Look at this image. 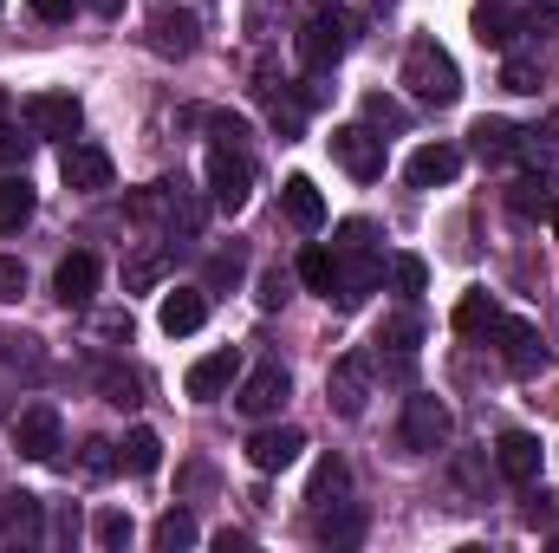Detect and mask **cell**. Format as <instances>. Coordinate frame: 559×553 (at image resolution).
<instances>
[{"instance_id": "6da1fadb", "label": "cell", "mask_w": 559, "mask_h": 553, "mask_svg": "<svg viewBox=\"0 0 559 553\" xmlns=\"http://www.w3.org/2000/svg\"><path fill=\"white\" fill-rule=\"evenodd\" d=\"M404 85L417 92L423 105H455L462 98V66L423 33V39H411V52H404Z\"/></svg>"}, {"instance_id": "7a4b0ae2", "label": "cell", "mask_w": 559, "mask_h": 553, "mask_svg": "<svg viewBox=\"0 0 559 553\" xmlns=\"http://www.w3.org/2000/svg\"><path fill=\"white\" fill-rule=\"evenodd\" d=\"M248 196H254V163H248V150H209V202L222 209V215H241L248 209Z\"/></svg>"}, {"instance_id": "3957f363", "label": "cell", "mask_w": 559, "mask_h": 553, "mask_svg": "<svg viewBox=\"0 0 559 553\" xmlns=\"http://www.w3.org/2000/svg\"><path fill=\"white\" fill-rule=\"evenodd\" d=\"M325 143H332V163H338L345 176H358V183H378V176H384V138H378L371 125H338Z\"/></svg>"}, {"instance_id": "277c9868", "label": "cell", "mask_w": 559, "mask_h": 553, "mask_svg": "<svg viewBox=\"0 0 559 553\" xmlns=\"http://www.w3.org/2000/svg\"><path fill=\"white\" fill-rule=\"evenodd\" d=\"M85 125V105L72 92H33L26 98V131L33 138H52V143H72Z\"/></svg>"}, {"instance_id": "5b68a950", "label": "cell", "mask_w": 559, "mask_h": 553, "mask_svg": "<svg viewBox=\"0 0 559 553\" xmlns=\"http://www.w3.org/2000/svg\"><path fill=\"white\" fill-rule=\"evenodd\" d=\"M449 404L442 398H429V391H417V398H404V449L411 456H436L442 443H449Z\"/></svg>"}, {"instance_id": "8992f818", "label": "cell", "mask_w": 559, "mask_h": 553, "mask_svg": "<svg viewBox=\"0 0 559 553\" xmlns=\"http://www.w3.org/2000/svg\"><path fill=\"white\" fill-rule=\"evenodd\" d=\"M59 443H66V423H59L52 404H26V411L13 416V449H20L26 462H52Z\"/></svg>"}, {"instance_id": "52a82bcc", "label": "cell", "mask_w": 559, "mask_h": 553, "mask_svg": "<svg viewBox=\"0 0 559 553\" xmlns=\"http://www.w3.org/2000/svg\"><path fill=\"white\" fill-rule=\"evenodd\" d=\"M488 339H495V345H501V365H508V372H514V378H534V372H540V365H547V345H540V332H534V326H527V319H508V313H501V319H495V332H488Z\"/></svg>"}, {"instance_id": "ba28073f", "label": "cell", "mask_w": 559, "mask_h": 553, "mask_svg": "<svg viewBox=\"0 0 559 553\" xmlns=\"http://www.w3.org/2000/svg\"><path fill=\"white\" fill-rule=\"evenodd\" d=\"M325 398H332L338 416H365V398H371V358H365V352H345V358L332 365V378H325Z\"/></svg>"}, {"instance_id": "9c48e42d", "label": "cell", "mask_w": 559, "mask_h": 553, "mask_svg": "<svg viewBox=\"0 0 559 553\" xmlns=\"http://www.w3.org/2000/svg\"><path fill=\"white\" fill-rule=\"evenodd\" d=\"M195 46H202V20H195V13H182V7H156V13H150V52L189 59Z\"/></svg>"}, {"instance_id": "30bf717a", "label": "cell", "mask_w": 559, "mask_h": 553, "mask_svg": "<svg viewBox=\"0 0 559 553\" xmlns=\"http://www.w3.org/2000/svg\"><path fill=\"white\" fill-rule=\"evenodd\" d=\"M59 176H66V189H111V150L92 138H72L59 156Z\"/></svg>"}, {"instance_id": "8fae6325", "label": "cell", "mask_w": 559, "mask_h": 553, "mask_svg": "<svg viewBox=\"0 0 559 553\" xmlns=\"http://www.w3.org/2000/svg\"><path fill=\"white\" fill-rule=\"evenodd\" d=\"M293 52H299L306 72H332V66L345 59V26H338V20H306V26L293 33Z\"/></svg>"}, {"instance_id": "7c38bea8", "label": "cell", "mask_w": 559, "mask_h": 553, "mask_svg": "<svg viewBox=\"0 0 559 553\" xmlns=\"http://www.w3.org/2000/svg\"><path fill=\"white\" fill-rule=\"evenodd\" d=\"M235 378H241V352H235V345H222V352H209V358H195V365H189L182 391H189L195 404H215Z\"/></svg>"}, {"instance_id": "4fadbf2b", "label": "cell", "mask_w": 559, "mask_h": 553, "mask_svg": "<svg viewBox=\"0 0 559 553\" xmlns=\"http://www.w3.org/2000/svg\"><path fill=\"white\" fill-rule=\"evenodd\" d=\"M299 449H306V436H299L293 423H274V430H254V436H248V462H254L261 475L293 469V462H299Z\"/></svg>"}, {"instance_id": "5bb4252c", "label": "cell", "mask_w": 559, "mask_h": 553, "mask_svg": "<svg viewBox=\"0 0 559 553\" xmlns=\"http://www.w3.org/2000/svg\"><path fill=\"white\" fill-rule=\"evenodd\" d=\"M202 319H209V286H176V293H163V306H156V326H163L169 339L202 332Z\"/></svg>"}, {"instance_id": "9a60e30c", "label": "cell", "mask_w": 559, "mask_h": 553, "mask_svg": "<svg viewBox=\"0 0 559 553\" xmlns=\"http://www.w3.org/2000/svg\"><path fill=\"white\" fill-rule=\"evenodd\" d=\"M455 169H462V150L455 143H423V150H411V163H404V183L411 189H442V183H455Z\"/></svg>"}, {"instance_id": "2e32d148", "label": "cell", "mask_w": 559, "mask_h": 553, "mask_svg": "<svg viewBox=\"0 0 559 553\" xmlns=\"http://www.w3.org/2000/svg\"><path fill=\"white\" fill-rule=\"evenodd\" d=\"M98 274H105V268H98V255H85V248H79V255H66V261H59V274H52L59 306H92V299H98Z\"/></svg>"}, {"instance_id": "e0dca14e", "label": "cell", "mask_w": 559, "mask_h": 553, "mask_svg": "<svg viewBox=\"0 0 559 553\" xmlns=\"http://www.w3.org/2000/svg\"><path fill=\"white\" fill-rule=\"evenodd\" d=\"M286 398H293V378H286L280 365H261V372H248V385H241L235 404H241L248 416H274Z\"/></svg>"}, {"instance_id": "ac0fdd59", "label": "cell", "mask_w": 559, "mask_h": 553, "mask_svg": "<svg viewBox=\"0 0 559 553\" xmlns=\"http://www.w3.org/2000/svg\"><path fill=\"white\" fill-rule=\"evenodd\" d=\"M280 209H286V222H293V228H306V235H312V228H325V196H319V183H312V176H286V183H280Z\"/></svg>"}, {"instance_id": "d6986e66", "label": "cell", "mask_w": 559, "mask_h": 553, "mask_svg": "<svg viewBox=\"0 0 559 553\" xmlns=\"http://www.w3.org/2000/svg\"><path fill=\"white\" fill-rule=\"evenodd\" d=\"M254 92H261V105H267V125H274V138H280V143L299 138V125H306V98H286V85H274L267 72H261V85H254Z\"/></svg>"}, {"instance_id": "ffe728a7", "label": "cell", "mask_w": 559, "mask_h": 553, "mask_svg": "<svg viewBox=\"0 0 559 553\" xmlns=\"http://www.w3.org/2000/svg\"><path fill=\"white\" fill-rule=\"evenodd\" d=\"M495 462H501L508 482H534V475H540V443H534L527 430H508V436L495 443Z\"/></svg>"}, {"instance_id": "44dd1931", "label": "cell", "mask_w": 559, "mask_h": 553, "mask_svg": "<svg viewBox=\"0 0 559 553\" xmlns=\"http://www.w3.org/2000/svg\"><path fill=\"white\" fill-rule=\"evenodd\" d=\"M33 209H39L33 183H26V176H0V235H20V228L33 222Z\"/></svg>"}, {"instance_id": "7402d4cb", "label": "cell", "mask_w": 559, "mask_h": 553, "mask_svg": "<svg viewBox=\"0 0 559 553\" xmlns=\"http://www.w3.org/2000/svg\"><path fill=\"white\" fill-rule=\"evenodd\" d=\"M345 489H352L345 456H319V469H312V482H306V502H312V508H332V502H345Z\"/></svg>"}, {"instance_id": "603a6c76", "label": "cell", "mask_w": 559, "mask_h": 553, "mask_svg": "<svg viewBox=\"0 0 559 553\" xmlns=\"http://www.w3.org/2000/svg\"><path fill=\"white\" fill-rule=\"evenodd\" d=\"M468 138H475V156H481V163H501V156H514V150H521V131H514L508 118H475V131H468Z\"/></svg>"}, {"instance_id": "cb8c5ba5", "label": "cell", "mask_w": 559, "mask_h": 553, "mask_svg": "<svg viewBox=\"0 0 559 553\" xmlns=\"http://www.w3.org/2000/svg\"><path fill=\"white\" fill-rule=\"evenodd\" d=\"M202 541V528H195V515L189 508H169L156 528H150V548L156 553H182V548H195Z\"/></svg>"}, {"instance_id": "d4e9b609", "label": "cell", "mask_w": 559, "mask_h": 553, "mask_svg": "<svg viewBox=\"0 0 559 553\" xmlns=\"http://www.w3.org/2000/svg\"><path fill=\"white\" fill-rule=\"evenodd\" d=\"M156 462H163L156 430H131V436L118 443V469H124V475H156Z\"/></svg>"}, {"instance_id": "484cf974", "label": "cell", "mask_w": 559, "mask_h": 553, "mask_svg": "<svg viewBox=\"0 0 559 553\" xmlns=\"http://www.w3.org/2000/svg\"><path fill=\"white\" fill-rule=\"evenodd\" d=\"M0 528H7L13 541H39V495H26V489L7 495V502H0Z\"/></svg>"}, {"instance_id": "4316f807", "label": "cell", "mask_w": 559, "mask_h": 553, "mask_svg": "<svg viewBox=\"0 0 559 553\" xmlns=\"http://www.w3.org/2000/svg\"><path fill=\"white\" fill-rule=\"evenodd\" d=\"M299 280L332 299V293H338V255H332V248H306V255H299Z\"/></svg>"}, {"instance_id": "83f0119b", "label": "cell", "mask_w": 559, "mask_h": 553, "mask_svg": "<svg viewBox=\"0 0 559 553\" xmlns=\"http://www.w3.org/2000/svg\"><path fill=\"white\" fill-rule=\"evenodd\" d=\"M131 534H138V528H131L124 508H98V515H92V541H98L105 553H124L131 548Z\"/></svg>"}, {"instance_id": "f1b7e54d", "label": "cell", "mask_w": 559, "mask_h": 553, "mask_svg": "<svg viewBox=\"0 0 559 553\" xmlns=\"http://www.w3.org/2000/svg\"><path fill=\"white\" fill-rule=\"evenodd\" d=\"M169 274V248H143L124 261V293H143V286H156V280Z\"/></svg>"}, {"instance_id": "f546056e", "label": "cell", "mask_w": 559, "mask_h": 553, "mask_svg": "<svg viewBox=\"0 0 559 553\" xmlns=\"http://www.w3.org/2000/svg\"><path fill=\"white\" fill-rule=\"evenodd\" d=\"M495 319H501V306H495L488 293H468V299L455 306V332H468V339H481V332H495Z\"/></svg>"}, {"instance_id": "4dcf8cb0", "label": "cell", "mask_w": 559, "mask_h": 553, "mask_svg": "<svg viewBox=\"0 0 559 553\" xmlns=\"http://www.w3.org/2000/svg\"><path fill=\"white\" fill-rule=\"evenodd\" d=\"M475 39H481V46H495V52H508V46H514V20L501 13V0H488V7L475 13Z\"/></svg>"}, {"instance_id": "1f68e13d", "label": "cell", "mask_w": 559, "mask_h": 553, "mask_svg": "<svg viewBox=\"0 0 559 553\" xmlns=\"http://www.w3.org/2000/svg\"><path fill=\"white\" fill-rule=\"evenodd\" d=\"M501 85L508 92H540V59L534 52H508L501 59Z\"/></svg>"}, {"instance_id": "d6a6232c", "label": "cell", "mask_w": 559, "mask_h": 553, "mask_svg": "<svg viewBox=\"0 0 559 553\" xmlns=\"http://www.w3.org/2000/svg\"><path fill=\"white\" fill-rule=\"evenodd\" d=\"M202 125H209V138L222 143V150H241V143H248V118H241V111H209Z\"/></svg>"}, {"instance_id": "836d02e7", "label": "cell", "mask_w": 559, "mask_h": 553, "mask_svg": "<svg viewBox=\"0 0 559 553\" xmlns=\"http://www.w3.org/2000/svg\"><path fill=\"white\" fill-rule=\"evenodd\" d=\"M286 299H293V274H286V268H267L261 286H254V306H261V313H280Z\"/></svg>"}, {"instance_id": "e575fe53", "label": "cell", "mask_w": 559, "mask_h": 553, "mask_svg": "<svg viewBox=\"0 0 559 553\" xmlns=\"http://www.w3.org/2000/svg\"><path fill=\"white\" fill-rule=\"evenodd\" d=\"M202 286H209V293H222V286L235 293V286H241V255H235V248H228V255H209V280H202Z\"/></svg>"}, {"instance_id": "d590c367", "label": "cell", "mask_w": 559, "mask_h": 553, "mask_svg": "<svg viewBox=\"0 0 559 553\" xmlns=\"http://www.w3.org/2000/svg\"><path fill=\"white\" fill-rule=\"evenodd\" d=\"M365 125H378V131H404V105H391L384 92H371V98H365Z\"/></svg>"}, {"instance_id": "8d00e7d4", "label": "cell", "mask_w": 559, "mask_h": 553, "mask_svg": "<svg viewBox=\"0 0 559 553\" xmlns=\"http://www.w3.org/2000/svg\"><path fill=\"white\" fill-rule=\"evenodd\" d=\"M365 534V515L358 508H345L338 521H319V541H332V548H345V541H358Z\"/></svg>"}, {"instance_id": "74e56055", "label": "cell", "mask_w": 559, "mask_h": 553, "mask_svg": "<svg viewBox=\"0 0 559 553\" xmlns=\"http://www.w3.org/2000/svg\"><path fill=\"white\" fill-rule=\"evenodd\" d=\"M20 293H26V268H20L13 255H0V306H13Z\"/></svg>"}, {"instance_id": "f35d334b", "label": "cell", "mask_w": 559, "mask_h": 553, "mask_svg": "<svg viewBox=\"0 0 559 553\" xmlns=\"http://www.w3.org/2000/svg\"><path fill=\"white\" fill-rule=\"evenodd\" d=\"M391 280H397L404 293H423V286H429V268H423L417 255H397V268H391Z\"/></svg>"}, {"instance_id": "ab89813d", "label": "cell", "mask_w": 559, "mask_h": 553, "mask_svg": "<svg viewBox=\"0 0 559 553\" xmlns=\"http://www.w3.org/2000/svg\"><path fill=\"white\" fill-rule=\"evenodd\" d=\"M33 156V138H20L7 118H0V163H26Z\"/></svg>"}, {"instance_id": "60d3db41", "label": "cell", "mask_w": 559, "mask_h": 553, "mask_svg": "<svg viewBox=\"0 0 559 553\" xmlns=\"http://www.w3.org/2000/svg\"><path fill=\"white\" fill-rule=\"evenodd\" d=\"M72 7H79V0H33L39 20H72Z\"/></svg>"}, {"instance_id": "b9f144b4", "label": "cell", "mask_w": 559, "mask_h": 553, "mask_svg": "<svg viewBox=\"0 0 559 553\" xmlns=\"http://www.w3.org/2000/svg\"><path fill=\"white\" fill-rule=\"evenodd\" d=\"M85 7H92L98 20H118V13H124V0H85Z\"/></svg>"}, {"instance_id": "7bdbcfd3", "label": "cell", "mask_w": 559, "mask_h": 553, "mask_svg": "<svg viewBox=\"0 0 559 553\" xmlns=\"http://www.w3.org/2000/svg\"><path fill=\"white\" fill-rule=\"evenodd\" d=\"M540 13H547V20H559V0H540Z\"/></svg>"}, {"instance_id": "ee69618b", "label": "cell", "mask_w": 559, "mask_h": 553, "mask_svg": "<svg viewBox=\"0 0 559 553\" xmlns=\"http://www.w3.org/2000/svg\"><path fill=\"white\" fill-rule=\"evenodd\" d=\"M554 235H559V202H554Z\"/></svg>"}, {"instance_id": "f6af8a7d", "label": "cell", "mask_w": 559, "mask_h": 553, "mask_svg": "<svg viewBox=\"0 0 559 553\" xmlns=\"http://www.w3.org/2000/svg\"><path fill=\"white\" fill-rule=\"evenodd\" d=\"M0 118H7V92H0Z\"/></svg>"}]
</instances>
